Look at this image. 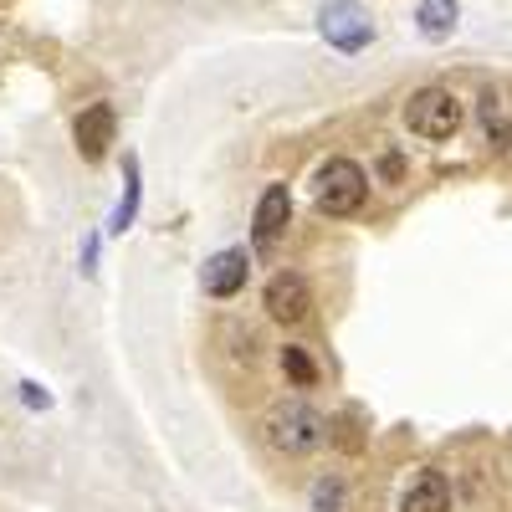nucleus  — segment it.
<instances>
[{
    "instance_id": "f257e3e1",
    "label": "nucleus",
    "mask_w": 512,
    "mask_h": 512,
    "mask_svg": "<svg viewBox=\"0 0 512 512\" xmlns=\"http://www.w3.org/2000/svg\"><path fill=\"white\" fill-rule=\"evenodd\" d=\"M262 436L272 451L282 456H308L328 441V420L308 405V400H277L267 415H262Z\"/></svg>"
},
{
    "instance_id": "f03ea898",
    "label": "nucleus",
    "mask_w": 512,
    "mask_h": 512,
    "mask_svg": "<svg viewBox=\"0 0 512 512\" xmlns=\"http://www.w3.org/2000/svg\"><path fill=\"white\" fill-rule=\"evenodd\" d=\"M369 200V175L354 164V159H328L318 169V210L333 221L354 216V210Z\"/></svg>"
},
{
    "instance_id": "7ed1b4c3",
    "label": "nucleus",
    "mask_w": 512,
    "mask_h": 512,
    "mask_svg": "<svg viewBox=\"0 0 512 512\" xmlns=\"http://www.w3.org/2000/svg\"><path fill=\"white\" fill-rule=\"evenodd\" d=\"M461 98L451 88H420L410 103H405V128L415 139H451L461 128Z\"/></svg>"
},
{
    "instance_id": "20e7f679",
    "label": "nucleus",
    "mask_w": 512,
    "mask_h": 512,
    "mask_svg": "<svg viewBox=\"0 0 512 512\" xmlns=\"http://www.w3.org/2000/svg\"><path fill=\"white\" fill-rule=\"evenodd\" d=\"M323 36H328V47H338V52H364L374 41V26H369V16L354 6V0H328L323 6Z\"/></svg>"
},
{
    "instance_id": "39448f33",
    "label": "nucleus",
    "mask_w": 512,
    "mask_h": 512,
    "mask_svg": "<svg viewBox=\"0 0 512 512\" xmlns=\"http://www.w3.org/2000/svg\"><path fill=\"white\" fill-rule=\"evenodd\" d=\"M262 308L272 323H303L313 313V287L297 277V272H277L262 292Z\"/></svg>"
},
{
    "instance_id": "423d86ee",
    "label": "nucleus",
    "mask_w": 512,
    "mask_h": 512,
    "mask_svg": "<svg viewBox=\"0 0 512 512\" xmlns=\"http://www.w3.org/2000/svg\"><path fill=\"white\" fill-rule=\"evenodd\" d=\"M113 134H118V113H113V103H93V108H82V113H77L72 139H77V154L88 159V164H98V159L108 154Z\"/></svg>"
},
{
    "instance_id": "0eeeda50",
    "label": "nucleus",
    "mask_w": 512,
    "mask_h": 512,
    "mask_svg": "<svg viewBox=\"0 0 512 512\" xmlns=\"http://www.w3.org/2000/svg\"><path fill=\"white\" fill-rule=\"evenodd\" d=\"M287 226H292V190L287 185H267L262 200H256V246L272 251Z\"/></svg>"
},
{
    "instance_id": "6e6552de",
    "label": "nucleus",
    "mask_w": 512,
    "mask_h": 512,
    "mask_svg": "<svg viewBox=\"0 0 512 512\" xmlns=\"http://www.w3.org/2000/svg\"><path fill=\"white\" fill-rule=\"evenodd\" d=\"M246 277H251V256L241 251V246H231V251H216L205 262V292L210 297H236L241 287H246Z\"/></svg>"
},
{
    "instance_id": "1a4fd4ad",
    "label": "nucleus",
    "mask_w": 512,
    "mask_h": 512,
    "mask_svg": "<svg viewBox=\"0 0 512 512\" xmlns=\"http://www.w3.org/2000/svg\"><path fill=\"white\" fill-rule=\"evenodd\" d=\"M400 512H451V482H446V472L425 466L420 477H410V487L400 497Z\"/></svg>"
},
{
    "instance_id": "9d476101",
    "label": "nucleus",
    "mask_w": 512,
    "mask_h": 512,
    "mask_svg": "<svg viewBox=\"0 0 512 512\" xmlns=\"http://www.w3.org/2000/svg\"><path fill=\"white\" fill-rule=\"evenodd\" d=\"M415 21H420V31L431 36V41L451 36V31H456V0H420Z\"/></svg>"
},
{
    "instance_id": "9b49d317",
    "label": "nucleus",
    "mask_w": 512,
    "mask_h": 512,
    "mask_svg": "<svg viewBox=\"0 0 512 512\" xmlns=\"http://www.w3.org/2000/svg\"><path fill=\"white\" fill-rule=\"evenodd\" d=\"M123 169H128V195H123V205L113 210V226H108V231H118V236L134 226V216H139V195H144V185H139V159H128Z\"/></svg>"
},
{
    "instance_id": "f8f14e48",
    "label": "nucleus",
    "mask_w": 512,
    "mask_h": 512,
    "mask_svg": "<svg viewBox=\"0 0 512 512\" xmlns=\"http://www.w3.org/2000/svg\"><path fill=\"white\" fill-rule=\"evenodd\" d=\"M282 374L297 384V390H308V384H318V364L308 359V349H297V344H287V349H282Z\"/></svg>"
},
{
    "instance_id": "ddd939ff",
    "label": "nucleus",
    "mask_w": 512,
    "mask_h": 512,
    "mask_svg": "<svg viewBox=\"0 0 512 512\" xmlns=\"http://www.w3.org/2000/svg\"><path fill=\"white\" fill-rule=\"evenodd\" d=\"M328 441H333L338 451H349V456H359V451H364V436H359V415L349 410V415H338V420H328Z\"/></svg>"
},
{
    "instance_id": "4468645a",
    "label": "nucleus",
    "mask_w": 512,
    "mask_h": 512,
    "mask_svg": "<svg viewBox=\"0 0 512 512\" xmlns=\"http://www.w3.org/2000/svg\"><path fill=\"white\" fill-rule=\"evenodd\" d=\"M344 507V482L338 477H318L313 482V512H338Z\"/></svg>"
},
{
    "instance_id": "2eb2a0df",
    "label": "nucleus",
    "mask_w": 512,
    "mask_h": 512,
    "mask_svg": "<svg viewBox=\"0 0 512 512\" xmlns=\"http://www.w3.org/2000/svg\"><path fill=\"white\" fill-rule=\"evenodd\" d=\"M21 400H26L31 410H47V405H52V395L41 390V384H21Z\"/></svg>"
},
{
    "instance_id": "dca6fc26",
    "label": "nucleus",
    "mask_w": 512,
    "mask_h": 512,
    "mask_svg": "<svg viewBox=\"0 0 512 512\" xmlns=\"http://www.w3.org/2000/svg\"><path fill=\"white\" fill-rule=\"evenodd\" d=\"M93 262H98V236L82 241V272H93Z\"/></svg>"
},
{
    "instance_id": "f3484780",
    "label": "nucleus",
    "mask_w": 512,
    "mask_h": 512,
    "mask_svg": "<svg viewBox=\"0 0 512 512\" xmlns=\"http://www.w3.org/2000/svg\"><path fill=\"white\" fill-rule=\"evenodd\" d=\"M400 169H405L400 154H384V180H400Z\"/></svg>"
}]
</instances>
